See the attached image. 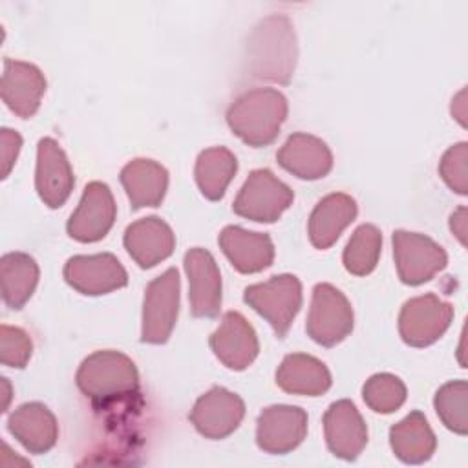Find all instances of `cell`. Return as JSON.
Returning <instances> with one entry per match:
<instances>
[{
  "mask_svg": "<svg viewBox=\"0 0 468 468\" xmlns=\"http://www.w3.org/2000/svg\"><path fill=\"white\" fill-rule=\"evenodd\" d=\"M391 239L397 272L406 285L430 282L448 263L444 249L424 234L395 230Z\"/></svg>",
  "mask_w": 468,
  "mask_h": 468,
  "instance_id": "9",
  "label": "cell"
},
{
  "mask_svg": "<svg viewBox=\"0 0 468 468\" xmlns=\"http://www.w3.org/2000/svg\"><path fill=\"white\" fill-rule=\"evenodd\" d=\"M179 313V274L176 267L154 278L143 302L141 340L144 344H165L177 322Z\"/></svg>",
  "mask_w": 468,
  "mask_h": 468,
  "instance_id": "7",
  "label": "cell"
},
{
  "mask_svg": "<svg viewBox=\"0 0 468 468\" xmlns=\"http://www.w3.org/2000/svg\"><path fill=\"white\" fill-rule=\"evenodd\" d=\"M441 422L457 435L468 431V384L466 380H452L439 388L433 399Z\"/></svg>",
  "mask_w": 468,
  "mask_h": 468,
  "instance_id": "30",
  "label": "cell"
},
{
  "mask_svg": "<svg viewBox=\"0 0 468 468\" xmlns=\"http://www.w3.org/2000/svg\"><path fill=\"white\" fill-rule=\"evenodd\" d=\"M64 280L80 294L99 296L124 287L128 272L110 252L79 254L66 261Z\"/></svg>",
  "mask_w": 468,
  "mask_h": 468,
  "instance_id": "12",
  "label": "cell"
},
{
  "mask_svg": "<svg viewBox=\"0 0 468 468\" xmlns=\"http://www.w3.org/2000/svg\"><path fill=\"white\" fill-rule=\"evenodd\" d=\"M356 212V201L344 192H333L322 197L313 208L307 223L313 247L320 250L329 249L340 238L342 230L355 221Z\"/></svg>",
  "mask_w": 468,
  "mask_h": 468,
  "instance_id": "23",
  "label": "cell"
},
{
  "mask_svg": "<svg viewBox=\"0 0 468 468\" xmlns=\"http://www.w3.org/2000/svg\"><path fill=\"white\" fill-rule=\"evenodd\" d=\"M389 444L395 457L402 463L420 464L433 455L437 439L424 413L415 410L391 426Z\"/></svg>",
  "mask_w": 468,
  "mask_h": 468,
  "instance_id": "26",
  "label": "cell"
},
{
  "mask_svg": "<svg viewBox=\"0 0 468 468\" xmlns=\"http://www.w3.org/2000/svg\"><path fill=\"white\" fill-rule=\"evenodd\" d=\"M464 93H466V91H464V90H463V91H461V93H459V95H457V99H455V101H453V102H455V104H459V108H461V112H455V113H453V115H455V117H457V119H459V122H461V124H463V126H464V124H466V122H464ZM452 110H455V108H453V106H452Z\"/></svg>",
  "mask_w": 468,
  "mask_h": 468,
  "instance_id": "36",
  "label": "cell"
},
{
  "mask_svg": "<svg viewBox=\"0 0 468 468\" xmlns=\"http://www.w3.org/2000/svg\"><path fill=\"white\" fill-rule=\"evenodd\" d=\"M122 241L124 249L141 269L161 263L176 249V236L170 225L157 216H148L128 225Z\"/></svg>",
  "mask_w": 468,
  "mask_h": 468,
  "instance_id": "19",
  "label": "cell"
},
{
  "mask_svg": "<svg viewBox=\"0 0 468 468\" xmlns=\"http://www.w3.org/2000/svg\"><path fill=\"white\" fill-rule=\"evenodd\" d=\"M296 37L287 16L261 20L247 44L249 71L256 79L287 84L296 66Z\"/></svg>",
  "mask_w": 468,
  "mask_h": 468,
  "instance_id": "1",
  "label": "cell"
},
{
  "mask_svg": "<svg viewBox=\"0 0 468 468\" xmlns=\"http://www.w3.org/2000/svg\"><path fill=\"white\" fill-rule=\"evenodd\" d=\"M4 386H5V404H4V411H5L7 402H9V382H7V378H4Z\"/></svg>",
  "mask_w": 468,
  "mask_h": 468,
  "instance_id": "37",
  "label": "cell"
},
{
  "mask_svg": "<svg viewBox=\"0 0 468 468\" xmlns=\"http://www.w3.org/2000/svg\"><path fill=\"white\" fill-rule=\"evenodd\" d=\"M380 250H382L380 230L371 223L360 225L349 238L342 254L346 271L355 276H366L373 272L378 263Z\"/></svg>",
  "mask_w": 468,
  "mask_h": 468,
  "instance_id": "29",
  "label": "cell"
},
{
  "mask_svg": "<svg viewBox=\"0 0 468 468\" xmlns=\"http://www.w3.org/2000/svg\"><path fill=\"white\" fill-rule=\"evenodd\" d=\"M38 265L26 252H7L0 260V283L4 303L11 309H22L33 296L38 283Z\"/></svg>",
  "mask_w": 468,
  "mask_h": 468,
  "instance_id": "27",
  "label": "cell"
},
{
  "mask_svg": "<svg viewBox=\"0 0 468 468\" xmlns=\"http://www.w3.org/2000/svg\"><path fill=\"white\" fill-rule=\"evenodd\" d=\"M324 435L329 452L344 461H355L367 444V426L347 399L333 402L324 413Z\"/></svg>",
  "mask_w": 468,
  "mask_h": 468,
  "instance_id": "17",
  "label": "cell"
},
{
  "mask_svg": "<svg viewBox=\"0 0 468 468\" xmlns=\"http://www.w3.org/2000/svg\"><path fill=\"white\" fill-rule=\"evenodd\" d=\"M2 139V177H7L22 146V137L18 135V132L9 130V128H2L0 133Z\"/></svg>",
  "mask_w": 468,
  "mask_h": 468,
  "instance_id": "34",
  "label": "cell"
},
{
  "mask_svg": "<svg viewBox=\"0 0 468 468\" xmlns=\"http://www.w3.org/2000/svg\"><path fill=\"white\" fill-rule=\"evenodd\" d=\"M121 183L133 210L159 207L168 188V172L152 159H133L121 170Z\"/></svg>",
  "mask_w": 468,
  "mask_h": 468,
  "instance_id": "25",
  "label": "cell"
},
{
  "mask_svg": "<svg viewBox=\"0 0 468 468\" xmlns=\"http://www.w3.org/2000/svg\"><path fill=\"white\" fill-rule=\"evenodd\" d=\"M305 331L324 347L340 344L353 331V307L340 289L331 283L314 285Z\"/></svg>",
  "mask_w": 468,
  "mask_h": 468,
  "instance_id": "6",
  "label": "cell"
},
{
  "mask_svg": "<svg viewBox=\"0 0 468 468\" xmlns=\"http://www.w3.org/2000/svg\"><path fill=\"white\" fill-rule=\"evenodd\" d=\"M243 300L283 338L302 307V283L294 274H276L263 283L249 285Z\"/></svg>",
  "mask_w": 468,
  "mask_h": 468,
  "instance_id": "4",
  "label": "cell"
},
{
  "mask_svg": "<svg viewBox=\"0 0 468 468\" xmlns=\"http://www.w3.org/2000/svg\"><path fill=\"white\" fill-rule=\"evenodd\" d=\"M7 430L29 453L37 455L49 452L58 439L57 419L40 402L18 406L7 419Z\"/></svg>",
  "mask_w": 468,
  "mask_h": 468,
  "instance_id": "22",
  "label": "cell"
},
{
  "mask_svg": "<svg viewBox=\"0 0 468 468\" xmlns=\"http://www.w3.org/2000/svg\"><path fill=\"white\" fill-rule=\"evenodd\" d=\"M276 384L291 395L318 397L331 388V373L322 360L305 353H291L278 366Z\"/></svg>",
  "mask_w": 468,
  "mask_h": 468,
  "instance_id": "24",
  "label": "cell"
},
{
  "mask_svg": "<svg viewBox=\"0 0 468 468\" xmlns=\"http://www.w3.org/2000/svg\"><path fill=\"white\" fill-rule=\"evenodd\" d=\"M453 318V307L437 294L428 292L410 298L399 314V333L411 347H426L437 342Z\"/></svg>",
  "mask_w": 468,
  "mask_h": 468,
  "instance_id": "8",
  "label": "cell"
},
{
  "mask_svg": "<svg viewBox=\"0 0 468 468\" xmlns=\"http://www.w3.org/2000/svg\"><path fill=\"white\" fill-rule=\"evenodd\" d=\"M439 174L448 188L461 196L468 194V143H457L444 152Z\"/></svg>",
  "mask_w": 468,
  "mask_h": 468,
  "instance_id": "32",
  "label": "cell"
},
{
  "mask_svg": "<svg viewBox=\"0 0 468 468\" xmlns=\"http://www.w3.org/2000/svg\"><path fill=\"white\" fill-rule=\"evenodd\" d=\"M77 388L97 404L117 402L137 393L139 373L132 358L121 351H95L77 369Z\"/></svg>",
  "mask_w": 468,
  "mask_h": 468,
  "instance_id": "3",
  "label": "cell"
},
{
  "mask_svg": "<svg viewBox=\"0 0 468 468\" xmlns=\"http://www.w3.org/2000/svg\"><path fill=\"white\" fill-rule=\"evenodd\" d=\"M305 435L307 413L298 406H269L260 413L256 420V442L265 453H289L302 444Z\"/></svg>",
  "mask_w": 468,
  "mask_h": 468,
  "instance_id": "11",
  "label": "cell"
},
{
  "mask_svg": "<svg viewBox=\"0 0 468 468\" xmlns=\"http://www.w3.org/2000/svg\"><path fill=\"white\" fill-rule=\"evenodd\" d=\"M292 199L294 194L283 181L271 170L258 168L245 179L232 203V210L258 223H274L292 205Z\"/></svg>",
  "mask_w": 468,
  "mask_h": 468,
  "instance_id": "5",
  "label": "cell"
},
{
  "mask_svg": "<svg viewBox=\"0 0 468 468\" xmlns=\"http://www.w3.org/2000/svg\"><path fill=\"white\" fill-rule=\"evenodd\" d=\"M362 397L369 410L377 413H393L406 400V386L391 373H377L366 380Z\"/></svg>",
  "mask_w": 468,
  "mask_h": 468,
  "instance_id": "31",
  "label": "cell"
},
{
  "mask_svg": "<svg viewBox=\"0 0 468 468\" xmlns=\"http://www.w3.org/2000/svg\"><path fill=\"white\" fill-rule=\"evenodd\" d=\"M31 351L33 342L24 329L5 324L0 327V360L4 366L22 369L29 362Z\"/></svg>",
  "mask_w": 468,
  "mask_h": 468,
  "instance_id": "33",
  "label": "cell"
},
{
  "mask_svg": "<svg viewBox=\"0 0 468 468\" xmlns=\"http://www.w3.org/2000/svg\"><path fill=\"white\" fill-rule=\"evenodd\" d=\"M75 185L71 165L60 148V144L44 137L37 146V172H35V186L40 199L49 208L62 207Z\"/></svg>",
  "mask_w": 468,
  "mask_h": 468,
  "instance_id": "16",
  "label": "cell"
},
{
  "mask_svg": "<svg viewBox=\"0 0 468 468\" xmlns=\"http://www.w3.org/2000/svg\"><path fill=\"white\" fill-rule=\"evenodd\" d=\"M188 278L190 311L197 318H214L221 309V274L214 256L194 247L186 250L183 260Z\"/></svg>",
  "mask_w": 468,
  "mask_h": 468,
  "instance_id": "14",
  "label": "cell"
},
{
  "mask_svg": "<svg viewBox=\"0 0 468 468\" xmlns=\"http://www.w3.org/2000/svg\"><path fill=\"white\" fill-rule=\"evenodd\" d=\"M245 417V402L239 395L216 386L201 395L192 411L190 422L207 439L229 437Z\"/></svg>",
  "mask_w": 468,
  "mask_h": 468,
  "instance_id": "13",
  "label": "cell"
},
{
  "mask_svg": "<svg viewBox=\"0 0 468 468\" xmlns=\"http://www.w3.org/2000/svg\"><path fill=\"white\" fill-rule=\"evenodd\" d=\"M210 347L218 360L234 371L247 369L260 353L256 331L247 318L236 311H227L219 327L210 335Z\"/></svg>",
  "mask_w": 468,
  "mask_h": 468,
  "instance_id": "15",
  "label": "cell"
},
{
  "mask_svg": "<svg viewBox=\"0 0 468 468\" xmlns=\"http://www.w3.org/2000/svg\"><path fill=\"white\" fill-rule=\"evenodd\" d=\"M218 241L232 267L241 274H254L272 265L274 245L265 232H250L238 225H227L219 232Z\"/></svg>",
  "mask_w": 468,
  "mask_h": 468,
  "instance_id": "20",
  "label": "cell"
},
{
  "mask_svg": "<svg viewBox=\"0 0 468 468\" xmlns=\"http://www.w3.org/2000/svg\"><path fill=\"white\" fill-rule=\"evenodd\" d=\"M44 93L46 79L35 64L11 58L4 60L2 99L15 115L22 119L33 117Z\"/></svg>",
  "mask_w": 468,
  "mask_h": 468,
  "instance_id": "18",
  "label": "cell"
},
{
  "mask_svg": "<svg viewBox=\"0 0 468 468\" xmlns=\"http://www.w3.org/2000/svg\"><path fill=\"white\" fill-rule=\"evenodd\" d=\"M236 155L225 146H212L197 155L194 176L201 194L210 201H219L236 176Z\"/></svg>",
  "mask_w": 468,
  "mask_h": 468,
  "instance_id": "28",
  "label": "cell"
},
{
  "mask_svg": "<svg viewBox=\"0 0 468 468\" xmlns=\"http://www.w3.org/2000/svg\"><path fill=\"white\" fill-rule=\"evenodd\" d=\"M276 159L289 174L307 181L325 177L333 168V154L329 146L322 139L303 132L289 135L278 150Z\"/></svg>",
  "mask_w": 468,
  "mask_h": 468,
  "instance_id": "21",
  "label": "cell"
},
{
  "mask_svg": "<svg viewBox=\"0 0 468 468\" xmlns=\"http://www.w3.org/2000/svg\"><path fill=\"white\" fill-rule=\"evenodd\" d=\"M450 229L461 241V245H466V207H459L450 216Z\"/></svg>",
  "mask_w": 468,
  "mask_h": 468,
  "instance_id": "35",
  "label": "cell"
},
{
  "mask_svg": "<svg viewBox=\"0 0 468 468\" xmlns=\"http://www.w3.org/2000/svg\"><path fill=\"white\" fill-rule=\"evenodd\" d=\"M287 99L274 88H254L241 93L227 110L230 130L249 146L271 144L287 117Z\"/></svg>",
  "mask_w": 468,
  "mask_h": 468,
  "instance_id": "2",
  "label": "cell"
},
{
  "mask_svg": "<svg viewBox=\"0 0 468 468\" xmlns=\"http://www.w3.org/2000/svg\"><path fill=\"white\" fill-rule=\"evenodd\" d=\"M115 214L117 207L110 186L102 181H91L84 186L80 203L69 216L66 230L80 243H93L110 232Z\"/></svg>",
  "mask_w": 468,
  "mask_h": 468,
  "instance_id": "10",
  "label": "cell"
}]
</instances>
